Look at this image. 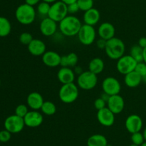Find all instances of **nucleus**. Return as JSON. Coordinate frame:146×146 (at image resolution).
Returning a JSON list of instances; mask_svg holds the SVG:
<instances>
[{"mask_svg":"<svg viewBox=\"0 0 146 146\" xmlns=\"http://www.w3.org/2000/svg\"><path fill=\"white\" fill-rule=\"evenodd\" d=\"M81 26L82 24L78 17L68 15L60 21L58 28L64 35L66 37H74L78 35Z\"/></svg>","mask_w":146,"mask_h":146,"instance_id":"f257e3e1","label":"nucleus"},{"mask_svg":"<svg viewBox=\"0 0 146 146\" xmlns=\"http://www.w3.org/2000/svg\"><path fill=\"white\" fill-rule=\"evenodd\" d=\"M15 17L20 24L24 25H29L35 21L36 11L34 7L24 3L17 8L15 11Z\"/></svg>","mask_w":146,"mask_h":146,"instance_id":"f03ea898","label":"nucleus"},{"mask_svg":"<svg viewBox=\"0 0 146 146\" xmlns=\"http://www.w3.org/2000/svg\"><path fill=\"white\" fill-rule=\"evenodd\" d=\"M106 55L111 60H118L124 55L125 46L123 42L119 38L114 37L108 40L105 48Z\"/></svg>","mask_w":146,"mask_h":146,"instance_id":"7ed1b4c3","label":"nucleus"},{"mask_svg":"<svg viewBox=\"0 0 146 146\" xmlns=\"http://www.w3.org/2000/svg\"><path fill=\"white\" fill-rule=\"evenodd\" d=\"M79 90L77 84L74 82L63 84L58 92V97L61 102L66 104L74 102L78 99Z\"/></svg>","mask_w":146,"mask_h":146,"instance_id":"20e7f679","label":"nucleus"},{"mask_svg":"<svg viewBox=\"0 0 146 146\" xmlns=\"http://www.w3.org/2000/svg\"><path fill=\"white\" fill-rule=\"evenodd\" d=\"M98 83V77L91 71H84L78 76L77 85L84 90H91L96 86Z\"/></svg>","mask_w":146,"mask_h":146,"instance_id":"39448f33","label":"nucleus"},{"mask_svg":"<svg viewBox=\"0 0 146 146\" xmlns=\"http://www.w3.org/2000/svg\"><path fill=\"white\" fill-rule=\"evenodd\" d=\"M68 7L65 3L60 0L51 4L48 17L56 22H60L68 16Z\"/></svg>","mask_w":146,"mask_h":146,"instance_id":"423d86ee","label":"nucleus"},{"mask_svg":"<svg viewBox=\"0 0 146 146\" xmlns=\"http://www.w3.org/2000/svg\"><path fill=\"white\" fill-rule=\"evenodd\" d=\"M96 37V31L94 26L88 24H82L81 28L78 34L80 42L86 46L92 44L95 42Z\"/></svg>","mask_w":146,"mask_h":146,"instance_id":"0eeeda50","label":"nucleus"},{"mask_svg":"<svg viewBox=\"0 0 146 146\" xmlns=\"http://www.w3.org/2000/svg\"><path fill=\"white\" fill-rule=\"evenodd\" d=\"M24 126L25 123L24 118L15 114L7 117L4 121V127L11 134H16L21 132Z\"/></svg>","mask_w":146,"mask_h":146,"instance_id":"6e6552de","label":"nucleus"},{"mask_svg":"<svg viewBox=\"0 0 146 146\" xmlns=\"http://www.w3.org/2000/svg\"><path fill=\"white\" fill-rule=\"evenodd\" d=\"M137 64L138 62L131 55H123L118 60L116 69L119 73L125 75L134 71Z\"/></svg>","mask_w":146,"mask_h":146,"instance_id":"1a4fd4ad","label":"nucleus"},{"mask_svg":"<svg viewBox=\"0 0 146 146\" xmlns=\"http://www.w3.org/2000/svg\"><path fill=\"white\" fill-rule=\"evenodd\" d=\"M102 89L104 92L112 96L119 94L121 90V85L116 78L113 77H108L103 81Z\"/></svg>","mask_w":146,"mask_h":146,"instance_id":"9d476101","label":"nucleus"},{"mask_svg":"<svg viewBox=\"0 0 146 146\" xmlns=\"http://www.w3.org/2000/svg\"><path fill=\"white\" fill-rule=\"evenodd\" d=\"M125 126L126 130L131 134L141 132L143 127L142 118L138 115H131L125 120Z\"/></svg>","mask_w":146,"mask_h":146,"instance_id":"9b49d317","label":"nucleus"},{"mask_svg":"<svg viewBox=\"0 0 146 146\" xmlns=\"http://www.w3.org/2000/svg\"><path fill=\"white\" fill-rule=\"evenodd\" d=\"M97 119L101 125L105 127H111L115 123V114L106 107L102 110H98Z\"/></svg>","mask_w":146,"mask_h":146,"instance_id":"f8f14e48","label":"nucleus"},{"mask_svg":"<svg viewBox=\"0 0 146 146\" xmlns=\"http://www.w3.org/2000/svg\"><path fill=\"white\" fill-rule=\"evenodd\" d=\"M108 108L115 115L120 114L123 110L125 107V101L122 96L115 94L110 97L109 100L107 102Z\"/></svg>","mask_w":146,"mask_h":146,"instance_id":"ddd939ff","label":"nucleus"},{"mask_svg":"<svg viewBox=\"0 0 146 146\" xmlns=\"http://www.w3.org/2000/svg\"><path fill=\"white\" fill-rule=\"evenodd\" d=\"M57 28V22L48 17L43 19L40 23V31L41 34L46 37H51L54 35L56 32Z\"/></svg>","mask_w":146,"mask_h":146,"instance_id":"4468645a","label":"nucleus"},{"mask_svg":"<svg viewBox=\"0 0 146 146\" xmlns=\"http://www.w3.org/2000/svg\"><path fill=\"white\" fill-rule=\"evenodd\" d=\"M25 126L29 127H37L42 124L44 117L41 113L37 110L29 111L27 115L24 117Z\"/></svg>","mask_w":146,"mask_h":146,"instance_id":"2eb2a0df","label":"nucleus"},{"mask_svg":"<svg viewBox=\"0 0 146 146\" xmlns=\"http://www.w3.org/2000/svg\"><path fill=\"white\" fill-rule=\"evenodd\" d=\"M61 56L54 51H46L42 55V62L46 66L56 67L60 65Z\"/></svg>","mask_w":146,"mask_h":146,"instance_id":"dca6fc26","label":"nucleus"},{"mask_svg":"<svg viewBox=\"0 0 146 146\" xmlns=\"http://www.w3.org/2000/svg\"><path fill=\"white\" fill-rule=\"evenodd\" d=\"M98 34L100 38L104 39L106 41H108V40H111L115 37V27L111 23L104 22L98 27Z\"/></svg>","mask_w":146,"mask_h":146,"instance_id":"f3484780","label":"nucleus"},{"mask_svg":"<svg viewBox=\"0 0 146 146\" xmlns=\"http://www.w3.org/2000/svg\"><path fill=\"white\" fill-rule=\"evenodd\" d=\"M46 44L39 39H34L28 45V50L33 56H42L46 52Z\"/></svg>","mask_w":146,"mask_h":146,"instance_id":"a211bd4d","label":"nucleus"},{"mask_svg":"<svg viewBox=\"0 0 146 146\" xmlns=\"http://www.w3.org/2000/svg\"><path fill=\"white\" fill-rule=\"evenodd\" d=\"M57 77L63 84L72 83L75 80V73L70 67H61L57 73Z\"/></svg>","mask_w":146,"mask_h":146,"instance_id":"6ab92c4d","label":"nucleus"},{"mask_svg":"<svg viewBox=\"0 0 146 146\" xmlns=\"http://www.w3.org/2000/svg\"><path fill=\"white\" fill-rule=\"evenodd\" d=\"M27 102L29 107L32 110H41V106L44 102V98L40 93L33 92L30 93L27 99Z\"/></svg>","mask_w":146,"mask_h":146,"instance_id":"aec40b11","label":"nucleus"},{"mask_svg":"<svg viewBox=\"0 0 146 146\" xmlns=\"http://www.w3.org/2000/svg\"><path fill=\"white\" fill-rule=\"evenodd\" d=\"M101 14L97 9L93 7L91 9L85 11L84 14V21L86 24L94 26L99 21Z\"/></svg>","mask_w":146,"mask_h":146,"instance_id":"412c9836","label":"nucleus"},{"mask_svg":"<svg viewBox=\"0 0 146 146\" xmlns=\"http://www.w3.org/2000/svg\"><path fill=\"white\" fill-rule=\"evenodd\" d=\"M124 82L128 87L134 88V87H136L140 85L142 82V77L134 70V71L125 74Z\"/></svg>","mask_w":146,"mask_h":146,"instance_id":"4be33fe9","label":"nucleus"},{"mask_svg":"<svg viewBox=\"0 0 146 146\" xmlns=\"http://www.w3.org/2000/svg\"><path fill=\"white\" fill-rule=\"evenodd\" d=\"M104 67H105V64L104 60L99 57L94 58L90 61L88 64V70L96 75L104 71Z\"/></svg>","mask_w":146,"mask_h":146,"instance_id":"5701e85b","label":"nucleus"},{"mask_svg":"<svg viewBox=\"0 0 146 146\" xmlns=\"http://www.w3.org/2000/svg\"><path fill=\"white\" fill-rule=\"evenodd\" d=\"M108 140L106 137L101 134H95L90 136L87 140L88 146H106Z\"/></svg>","mask_w":146,"mask_h":146,"instance_id":"b1692460","label":"nucleus"},{"mask_svg":"<svg viewBox=\"0 0 146 146\" xmlns=\"http://www.w3.org/2000/svg\"><path fill=\"white\" fill-rule=\"evenodd\" d=\"M11 30V24L8 19L0 17V37H4L10 34Z\"/></svg>","mask_w":146,"mask_h":146,"instance_id":"393cba45","label":"nucleus"},{"mask_svg":"<svg viewBox=\"0 0 146 146\" xmlns=\"http://www.w3.org/2000/svg\"><path fill=\"white\" fill-rule=\"evenodd\" d=\"M130 55L137 62H143V49L140 47L138 44L133 45L130 51Z\"/></svg>","mask_w":146,"mask_h":146,"instance_id":"a878e982","label":"nucleus"},{"mask_svg":"<svg viewBox=\"0 0 146 146\" xmlns=\"http://www.w3.org/2000/svg\"><path fill=\"white\" fill-rule=\"evenodd\" d=\"M41 112L46 115H53L56 112V106L51 101H44L41 108Z\"/></svg>","mask_w":146,"mask_h":146,"instance_id":"bb28decb","label":"nucleus"},{"mask_svg":"<svg viewBox=\"0 0 146 146\" xmlns=\"http://www.w3.org/2000/svg\"><path fill=\"white\" fill-rule=\"evenodd\" d=\"M51 4L45 1H41L37 5V13L41 16H47L48 17L49 12Z\"/></svg>","mask_w":146,"mask_h":146,"instance_id":"cd10ccee","label":"nucleus"},{"mask_svg":"<svg viewBox=\"0 0 146 146\" xmlns=\"http://www.w3.org/2000/svg\"><path fill=\"white\" fill-rule=\"evenodd\" d=\"M76 2L79 9L84 12L94 7V0H78Z\"/></svg>","mask_w":146,"mask_h":146,"instance_id":"c85d7f7f","label":"nucleus"},{"mask_svg":"<svg viewBox=\"0 0 146 146\" xmlns=\"http://www.w3.org/2000/svg\"><path fill=\"white\" fill-rule=\"evenodd\" d=\"M131 141L133 144L137 145H141L145 141V138L143 133L141 132H137V133H133L131 135Z\"/></svg>","mask_w":146,"mask_h":146,"instance_id":"c756f323","label":"nucleus"},{"mask_svg":"<svg viewBox=\"0 0 146 146\" xmlns=\"http://www.w3.org/2000/svg\"><path fill=\"white\" fill-rule=\"evenodd\" d=\"M19 42L21 44L27 46L34 40L32 35L29 32H23L22 34H20L19 38Z\"/></svg>","mask_w":146,"mask_h":146,"instance_id":"7c9ffc66","label":"nucleus"},{"mask_svg":"<svg viewBox=\"0 0 146 146\" xmlns=\"http://www.w3.org/2000/svg\"><path fill=\"white\" fill-rule=\"evenodd\" d=\"M28 113H29L28 107H27L26 104H19L15 109V115L22 117V118H24V117L27 115V114Z\"/></svg>","mask_w":146,"mask_h":146,"instance_id":"2f4dec72","label":"nucleus"},{"mask_svg":"<svg viewBox=\"0 0 146 146\" xmlns=\"http://www.w3.org/2000/svg\"><path fill=\"white\" fill-rule=\"evenodd\" d=\"M67 58H68V67H76L78 63V57L76 53L71 52L68 54H67Z\"/></svg>","mask_w":146,"mask_h":146,"instance_id":"473e14b6","label":"nucleus"},{"mask_svg":"<svg viewBox=\"0 0 146 146\" xmlns=\"http://www.w3.org/2000/svg\"><path fill=\"white\" fill-rule=\"evenodd\" d=\"M135 71L138 72L142 77L146 75V63L144 62H138L136 67H135Z\"/></svg>","mask_w":146,"mask_h":146,"instance_id":"72a5a7b5","label":"nucleus"},{"mask_svg":"<svg viewBox=\"0 0 146 146\" xmlns=\"http://www.w3.org/2000/svg\"><path fill=\"white\" fill-rule=\"evenodd\" d=\"M11 137V133L8 130H3L0 131V143H7Z\"/></svg>","mask_w":146,"mask_h":146,"instance_id":"f704fd0d","label":"nucleus"},{"mask_svg":"<svg viewBox=\"0 0 146 146\" xmlns=\"http://www.w3.org/2000/svg\"><path fill=\"white\" fill-rule=\"evenodd\" d=\"M106 103L107 102L105 100H103L101 97H99V98L96 99V100L94 101V107L98 110H102V109L105 108L106 107Z\"/></svg>","mask_w":146,"mask_h":146,"instance_id":"c9c22d12","label":"nucleus"},{"mask_svg":"<svg viewBox=\"0 0 146 146\" xmlns=\"http://www.w3.org/2000/svg\"><path fill=\"white\" fill-rule=\"evenodd\" d=\"M67 7H68V12L70 14H76V13H77L80 10L79 7H78L77 2L68 4V5H67Z\"/></svg>","mask_w":146,"mask_h":146,"instance_id":"e433bc0d","label":"nucleus"},{"mask_svg":"<svg viewBox=\"0 0 146 146\" xmlns=\"http://www.w3.org/2000/svg\"><path fill=\"white\" fill-rule=\"evenodd\" d=\"M106 42L107 41L106 40L100 38L97 40L96 45L98 47V48L100 49V50H105L106 46Z\"/></svg>","mask_w":146,"mask_h":146,"instance_id":"4c0bfd02","label":"nucleus"},{"mask_svg":"<svg viewBox=\"0 0 146 146\" xmlns=\"http://www.w3.org/2000/svg\"><path fill=\"white\" fill-rule=\"evenodd\" d=\"M60 65H61L62 67H68V58H67V55L61 56V62H60Z\"/></svg>","mask_w":146,"mask_h":146,"instance_id":"58836bf2","label":"nucleus"},{"mask_svg":"<svg viewBox=\"0 0 146 146\" xmlns=\"http://www.w3.org/2000/svg\"><path fill=\"white\" fill-rule=\"evenodd\" d=\"M40 2H41V0H25L26 4L32 6V7H34L35 5H38Z\"/></svg>","mask_w":146,"mask_h":146,"instance_id":"ea45409f","label":"nucleus"},{"mask_svg":"<svg viewBox=\"0 0 146 146\" xmlns=\"http://www.w3.org/2000/svg\"><path fill=\"white\" fill-rule=\"evenodd\" d=\"M138 45L142 47L143 49L146 47V37H142L138 40Z\"/></svg>","mask_w":146,"mask_h":146,"instance_id":"a19ab883","label":"nucleus"},{"mask_svg":"<svg viewBox=\"0 0 146 146\" xmlns=\"http://www.w3.org/2000/svg\"><path fill=\"white\" fill-rule=\"evenodd\" d=\"M74 73H75V74H78V75H79V74H81V73L84 72V70H83L82 67H80V66H76V67H74Z\"/></svg>","mask_w":146,"mask_h":146,"instance_id":"79ce46f5","label":"nucleus"},{"mask_svg":"<svg viewBox=\"0 0 146 146\" xmlns=\"http://www.w3.org/2000/svg\"><path fill=\"white\" fill-rule=\"evenodd\" d=\"M110 97H111V96L110 95H108V94H106V93H105V92H104V94H101V98L103 99V100H105L106 102H108V100H109V98H110Z\"/></svg>","mask_w":146,"mask_h":146,"instance_id":"37998d69","label":"nucleus"},{"mask_svg":"<svg viewBox=\"0 0 146 146\" xmlns=\"http://www.w3.org/2000/svg\"><path fill=\"white\" fill-rule=\"evenodd\" d=\"M61 1H63L64 3H65L66 5H68V4H71L72 3H75L78 0H61Z\"/></svg>","mask_w":146,"mask_h":146,"instance_id":"c03bdc74","label":"nucleus"},{"mask_svg":"<svg viewBox=\"0 0 146 146\" xmlns=\"http://www.w3.org/2000/svg\"><path fill=\"white\" fill-rule=\"evenodd\" d=\"M42 1L48 3V4H53V3L56 2V1H58V0H42Z\"/></svg>","mask_w":146,"mask_h":146,"instance_id":"a18cd8bd","label":"nucleus"},{"mask_svg":"<svg viewBox=\"0 0 146 146\" xmlns=\"http://www.w3.org/2000/svg\"><path fill=\"white\" fill-rule=\"evenodd\" d=\"M143 62L146 63V47L143 49Z\"/></svg>","mask_w":146,"mask_h":146,"instance_id":"49530a36","label":"nucleus"},{"mask_svg":"<svg viewBox=\"0 0 146 146\" xmlns=\"http://www.w3.org/2000/svg\"><path fill=\"white\" fill-rule=\"evenodd\" d=\"M143 136H144V138H145V140L146 141V127L145 129H144L143 130Z\"/></svg>","mask_w":146,"mask_h":146,"instance_id":"de8ad7c7","label":"nucleus"},{"mask_svg":"<svg viewBox=\"0 0 146 146\" xmlns=\"http://www.w3.org/2000/svg\"><path fill=\"white\" fill-rule=\"evenodd\" d=\"M142 81L146 83V75H145L144 77H142Z\"/></svg>","mask_w":146,"mask_h":146,"instance_id":"09e8293b","label":"nucleus"},{"mask_svg":"<svg viewBox=\"0 0 146 146\" xmlns=\"http://www.w3.org/2000/svg\"><path fill=\"white\" fill-rule=\"evenodd\" d=\"M140 146H146V141L144 142V143H143V144L141 145H140Z\"/></svg>","mask_w":146,"mask_h":146,"instance_id":"8fccbe9b","label":"nucleus"},{"mask_svg":"<svg viewBox=\"0 0 146 146\" xmlns=\"http://www.w3.org/2000/svg\"><path fill=\"white\" fill-rule=\"evenodd\" d=\"M129 146H139V145H135V144H133V143H132V144H131V145H130Z\"/></svg>","mask_w":146,"mask_h":146,"instance_id":"3c124183","label":"nucleus"},{"mask_svg":"<svg viewBox=\"0 0 146 146\" xmlns=\"http://www.w3.org/2000/svg\"><path fill=\"white\" fill-rule=\"evenodd\" d=\"M106 146H112V145H109V144H108V145H107Z\"/></svg>","mask_w":146,"mask_h":146,"instance_id":"603ef678","label":"nucleus"},{"mask_svg":"<svg viewBox=\"0 0 146 146\" xmlns=\"http://www.w3.org/2000/svg\"><path fill=\"white\" fill-rule=\"evenodd\" d=\"M0 85H1V80H0Z\"/></svg>","mask_w":146,"mask_h":146,"instance_id":"864d4df0","label":"nucleus"}]
</instances>
